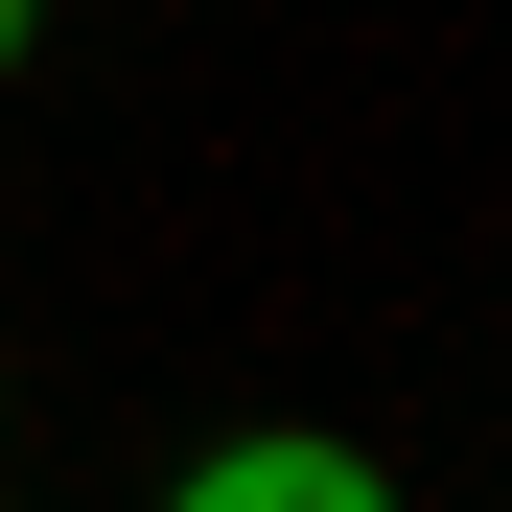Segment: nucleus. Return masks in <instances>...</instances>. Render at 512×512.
Segmentation results:
<instances>
[{"label":"nucleus","instance_id":"obj_1","mask_svg":"<svg viewBox=\"0 0 512 512\" xmlns=\"http://www.w3.org/2000/svg\"><path fill=\"white\" fill-rule=\"evenodd\" d=\"M187 512H373V443H303V419H256V443L187 466Z\"/></svg>","mask_w":512,"mask_h":512},{"label":"nucleus","instance_id":"obj_2","mask_svg":"<svg viewBox=\"0 0 512 512\" xmlns=\"http://www.w3.org/2000/svg\"><path fill=\"white\" fill-rule=\"evenodd\" d=\"M24 24H47V0H0V70H24Z\"/></svg>","mask_w":512,"mask_h":512}]
</instances>
